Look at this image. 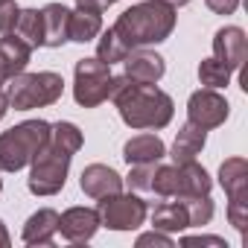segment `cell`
Listing matches in <instances>:
<instances>
[{"label": "cell", "mask_w": 248, "mask_h": 248, "mask_svg": "<svg viewBox=\"0 0 248 248\" xmlns=\"http://www.w3.org/2000/svg\"><path fill=\"white\" fill-rule=\"evenodd\" d=\"M108 96L117 102L123 123L132 129H164L172 120V96L155 85H135L126 73L111 76Z\"/></svg>", "instance_id": "cell-1"}, {"label": "cell", "mask_w": 248, "mask_h": 248, "mask_svg": "<svg viewBox=\"0 0 248 248\" xmlns=\"http://www.w3.org/2000/svg\"><path fill=\"white\" fill-rule=\"evenodd\" d=\"M111 30L126 50L161 44L175 30V6L164 3V0H143V3L123 12Z\"/></svg>", "instance_id": "cell-2"}, {"label": "cell", "mask_w": 248, "mask_h": 248, "mask_svg": "<svg viewBox=\"0 0 248 248\" xmlns=\"http://www.w3.org/2000/svg\"><path fill=\"white\" fill-rule=\"evenodd\" d=\"M50 138V123L47 120H24L9 132L0 135V170L3 172H18L32 158Z\"/></svg>", "instance_id": "cell-3"}, {"label": "cell", "mask_w": 248, "mask_h": 248, "mask_svg": "<svg viewBox=\"0 0 248 248\" xmlns=\"http://www.w3.org/2000/svg\"><path fill=\"white\" fill-rule=\"evenodd\" d=\"M64 91V79L53 70H41V73H18L9 79L6 85V96H9V108L15 111H32V108H44L62 99Z\"/></svg>", "instance_id": "cell-4"}, {"label": "cell", "mask_w": 248, "mask_h": 248, "mask_svg": "<svg viewBox=\"0 0 248 248\" xmlns=\"http://www.w3.org/2000/svg\"><path fill=\"white\" fill-rule=\"evenodd\" d=\"M70 158H73V152H67L53 138H47V143L32 158V170H30V178H27L30 193L32 196H56L67 181Z\"/></svg>", "instance_id": "cell-5"}, {"label": "cell", "mask_w": 248, "mask_h": 248, "mask_svg": "<svg viewBox=\"0 0 248 248\" xmlns=\"http://www.w3.org/2000/svg\"><path fill=\"white\" fill-rule=\"evenodd\" d=\"M210 187H213V181H210L207 170L199 167L196 161H187V164H172V167L158 164L149 193H155L161 199H178V196H204V193H210Z\"/></svg>", "instance_id": "cell-6"}, {"label": "cell", "mask_w": 248, "mask_h": 248, "mask_svg": "<svg viewBox=\"0 0 248 248\" xmlns=\"http://www.w3.org/2000/svg\"><path fill=\"white\" fill-rule=\"evenodd\" d=\"M219 184L228 193V219L231 225L245 233L248 225V161L245 158H228L219 167Z\"/></svg>", "instance_id": "cell-7"}, {"label": "cell", "mask_w": 248, "mask_h": 248, "mask_svg": "<svg viewBox=\"0 0 248 248\" xmlns=\"http://www.w3.org/2000/svg\"><path fill=\"white\" fill-rule=\"evenodd\" d=\"M99 225L111 228V231H135L143 225L146 213H149V204L135 196V193H114V196H102L99 199Z\"/></svg>", "instance_id": "cell-8"}, {"label": "cell", "mask_w": 248, "mask_h": 248, "mask_svg": "<svg viewBox=\"0 0 248 248\" xmlns=\"http://www.w3.org/2000/svg\"><path fill=\"white\" fill-rule=\"evenodd\" d=\"M111 91V64L99 59H82L73 70V96L82 108H96L108 99Z\"/></svg>", "instance_id": "cell-9"}, {"label": "cell", "mask_w": 248, "mask_h": 248, "mask_svg": "<svg viewBox=\"0 0 248 248\" xmlns=\"http://www.w3.org/2000/svg\"><path fill=\"white\" fill-rule=\"evenodd\" d=\"M231 114V105L222 93H216V88H204V91H196L187 102V120L199 129H216L228 120Z\"/></svg>", "instance_id": "cell-10"}, {"label": "cell", "mask_w": 248, "mask_h": 248, "mask_svg": "<svg viewBox=\"0 0 248 248\" xmlns=\"http://www.w3.org/2000/svg\"><path fill=\"white\" fill-rule=\"evenodd\" d=\"M123 64H126V76H129L135 85H155V82H161L164 73H167L164 56H158V53H152V50H143V47L129 50V56L123 59Z\"/></svg>", "instance_id": "cell-11"}, {"label": "cell", "mask_w": 248, "mask_h": 248, "mask_svg": "<svg viewBox=\"0 0 248 248\" xmlns=\"http://www.w3.org/2000/svg\"><path fill=\"white\" fill-rule=\"evenodd\" d=\"M213 59L231 70H242L248 59V38L239 27H222L213 38Z\"/></svg>", "instance_id": "cell-12"}, {"label": "cell", "mask_w": 248, "mask_h": 248, "mask_svg": "<svg viewBox=\"0 0 248 248\" xmlns=\"http://www.w3.org/2000/svg\"><path fill=\"white\" fill-rule=\"evenodd\" d=\"M30 56H32V47L27 41H21L15 32H3V38H0V85L24 73L30 64Z\"/></svg>", "instance_id": "cell-13"}, {"label": "cell", "mask_w": 248, "mask_h": 248, "mask_svg": "<svg viewBox=\"0 0 248 248\" xmlns=\"http://www.w3.org/2000/svg\"><path fill=\"white\" fill-rule=\"evenodd\" d=\"M99 228V213L91 207H70L59 216V231L67 242H88Z\"/></svg>", "instance_id": "cell-14"}, {"label": "cell", "mask_w": 248, "mask_h": 248, "mask_svg": "<svg viewBox=\"0 0 248 248\" xmlns=\"http://www.w3.org/2000/svg\"><path fill=\"white\" fill-rule=\"evenodd\" d=\"M79 187H82L85 196H91V199H102V196H114V193H120V190H123V178H120L111 167H105V164H91V167L82 170V175H79Z\"/></svg>", "instance_id": "cell-15"}, {"label": "cell", "mask_w": 248, "mask_h": 248, "mask_svg": "<svg viewBox=\"0 0 248 248\" xmlns=\"http://www.w3.org/2000/svg\"><path fill=\"white\" fill-rule=\"evenodd\" d=\"M56 233H59V213L53 207L35 210L24 225V242L27 245H53Z\"/></svg>", "instance_id": "cell-16"}, {"label": "cell", "mask_w": 248, "mask_h": 248, "mask_svg": "<svg viewBox=\"0 0 248 248\" xmlns=\"http://www.w3.org/2000/svg\"><path fill=\"white\" fill-rule=\"evenodd\" d=\"M44 18V47H62L70 41V9L62 3H47L41 9Z\"/></svg>", "instance_id": "cell-17"}, {"label": "cell", "mask_w": 248, "mask_h": 248, "mask_svg": "<svg viewBox=\"0 0 248 248\" xmlns=\"http://www.w3.org/2000/svg\"><path fill=\"white\" fill-rule=\"evenodd\" d=\"M167 155V146L158 135H138L123 146V158L129 167L135 164H161V158Z\"/></svg>", "instance_id": "cell-18"}, {"label": "cell", "mask_w": 248, "mask_h": 248, "mask_svg": "<svg viewBox=\"0 0 248 248\" xmlns=\"http://www.w3.org/2000/svg\"><path fill=\"white\" fill-rule=\"evenodd\" d=\"M204 140H207V132L193 126L187 120L184 126L178 129L175 135V143H172V161L175 164H187V161H196V155L204 149Z\"/></svg>", "instance_id": "cell-19"}, {"label": "cell", "mask_w": 248, "mask_h": 248, "mask_svg": "<svg viewBox=\"0 0 248 248\" xmlns=\"http://www.w3.org/2000/svg\"><path fill=\"white\" fill-rule=\"evenodd\" d=\"M152 225H155V231L175 233V231L190 228V219H187V210L181 202H161L152 210Z\"/></svg>", "instance_id": "cell-20"}, {"label": "cell", "mask_w": 248, "mask_h": 248, "mask_svg": "<svg viewBox=\"0 0 248 248\" xmlns=\"http://www.w3.org/2000/svg\"><path fill=\"white\" fill-rule=\"evenodd\" d=\"M12 32L21 41H27L32 50L35 47H44V18H41V9H21Z\"/></svg>", "instance_id": "cell-21"}, {"label": "cell", "mask_w": 248, "mask_h": 248, "mask_svg": "<svg viewBox=\"0 0 248 248\" xmlns=\"http://www.w3.org/2000/svg\"><path fill=\"white\" fill-rule=\"evenodd\" d=\"M99 32H102L99 12H93V9H76V12H70V41L85 44V41H93Z\"/></svg>", "instance_id": "cell-22"}, {"label": "cell", "mask_w": 248, "mask_h": 248, "mask_svg": "<svg viewBox=\"0 0 248 248\" xmlns=\"http://www.w3.org/2000/svg\"><path fill=\"white\" fill-rule=\"evenodd\" d=\"M178 202L187 210L190 228H202V225H207L213 219V199H210V193H204V196H178Z\"/></svg>", "instance_id": "cell-23"}, {"label": "cell", "mask_w": 248, "mask_h": 248, "mask_svg": "<svg viewBox=\"0 0 248 248\" xmlns=\"http://www.w3.org/2000/svg\"><path fill=\"white\" fill-rule=\"evenodd\" d=\"M231 67H225L219 59H204L202 64H199V82L204 85V88H225L228 82H231Z\"/></svg>", "instance_id": "cell-24"}, {"label": "cell", "mask_w": 248, "mask_h": 248, "mask_svg": "<svg viewBox=\"0 0 248 248\" xmlns=\"http://www.w3.org/2000/svg\"><path fill=\"white\" fill-rule=\"evenodd\" d=\"M126 56H129V50L123 47V41L114 35V30H105V32L99 35V41H96V59H99V62L117 64V62H123Z\"/></svg>", "instance_id": "cell-25"}, {"label": "cell", "mask_w": 248, "mask_h": 248, "mask_svg": "<svg viewBox=\"0 0 248 248\" xmlns=\"http://www.w3.org/2000/svg\"><path fill=\"white\" fill-rule=\"evenodd\" d=\"M155 167L158 164H135L132 167V172H129V187L132 190H138V193H149V187H152V175H155Z\"/></svg>", "instance_id": "cell-26"}, {"label": "cell", "mask_w": 248, "mask_h": 248, "mask_svg": "<svg viewBox=\"0 0 248 248\" xmlns=\"http://www.w3.org/2000/svg\"><path fill=\"white\" fill-rule=\"evenodd\" d=\"M18 3L15 0H0V32H12L15 21H18Z\"/></svg>", "instance_id": "cell-27"}, {"label": "cell", "mask_w": 248, "mask_h": 248, "mask_svg": "<svg viewBox=\"0 0 248 248\" xmlns=\"http://www.w3.org/2000/svg\"><path fill=\"white\" fill-rule=\"evenodd\" d=\"M138 245H140V248H146V245H164V248H170L172 239H170V233H164V231H152V233L138 236Z\"/></svg>", "instance_id": "cell-28"}, {"label": "cell", "mask_w": 248, "mask_h": 248, "mask_svg": "<svg viewBox=\"0 0 248 248\" xmlns=\"http://www.w3.org/2000/svg\"><path fill=\"white\" fill-rule=\"evenodd\" d=\"M207 9L216 12V15H233L236 6H239V0H204Z\"/></svg>", "instance_id": "cell-29"}, {"label": "cell", "mask_w": 248, "mask_h": 248, "mask_svg": "<svg viewBox=\"0 0 248 248\" xmlns=\"http://www.w3.org/2000/svg\"><path fill=\"white\" fill-rule=\"evenodd\" d=\"M181 245H216V248H228V242L222 236H184Z\"/></svg>", "instance_id": "cell-30"}, {"label": "cell", "mask_w": 248, "mask_h": 248, "mask_svg": "<svg viewBox=\"0 0 248 248\" xmlns=\"http://www.w3.org/2000/svg\"><path fill=\"white\" fill-rule=\"evenodd\" d=\"M117 3V0H76V9H93V12H102L105 6Z\"/></svg>", "instance_id": "cell-31"}, {"label": "cell", "mask_w": 248, "mask_h": 248, "mask_svg": "<svg viewBox=\"0 0 248 248\" xmlns=\"http://www.w3.org/2000/svg\"><path fill=\"white\" fill-rule=\"evenodd\" d=\"M6 111H9V96H6V91L0 88V120L6 117Z\"/></svg>", "instance_id": "cell-32"}, {"label": "cell", "mask_w": 248, "mask_h": 248, "mask_svg": "<svg viewBox=\"0 0 248 248\" xmlns=\"http://www.w3.org/2000/svg\"><path fill=\"white\" fill-rule=\"evenodd\" d=\"M0 248H9V231L3 222H0Z\"/></svg>", "instance_id": "cell-33"}, {"label": "cell", "mask_w": 248, "mask_h": 248, "mask_svg": "<svg viewBox=\"0 0 248 248\" xmlns=\"http://www.w3.org/2000/svg\"><path fill=\"white\" fill-rule=\"evenodd\" d=\"M164 3H170V6H175V9H178V6H187L190 0H164Z\"/></svg>", "instance_id": "cell-34"}, {"label": "cell", "mask_w": 248, "mask_h": 248, "mask_svg": "<svg viewBox=\"0 0 248 248\" xmlns=\"http://www.w3.org/2000/svg\"><path fill=\"white\" fill-rule=\"evenodd\" d=\"M0 193H3V178H0Z\"/></svg>", "instance_id": "cell-35"}]
</instances>
